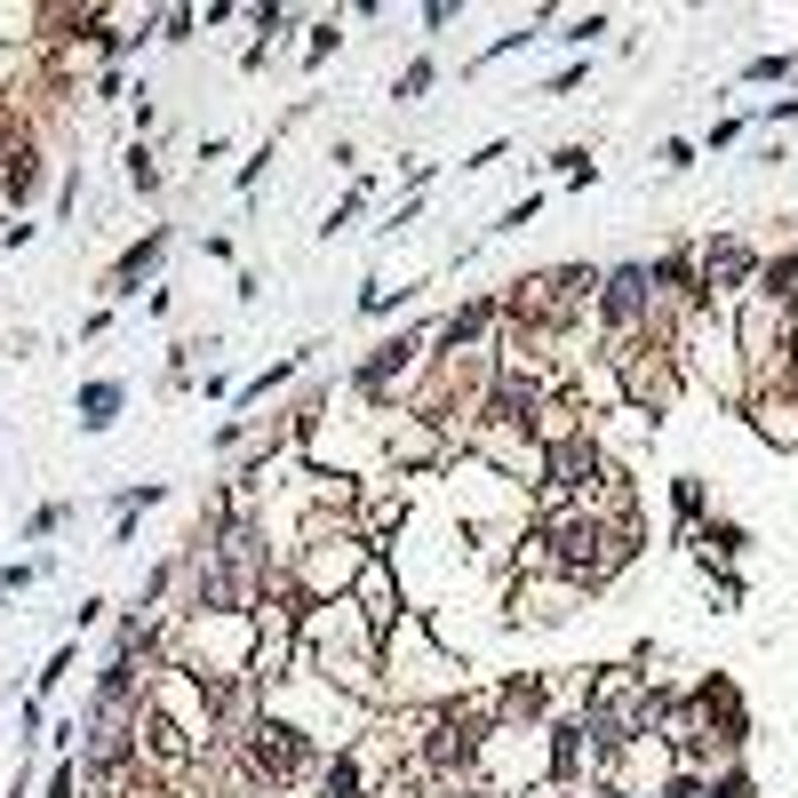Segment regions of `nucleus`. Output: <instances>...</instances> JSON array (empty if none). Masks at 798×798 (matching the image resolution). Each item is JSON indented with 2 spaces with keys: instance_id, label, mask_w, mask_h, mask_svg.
<instances>
[{
  "instance_id": "nucleus-1",
  "label": "nucleus",
  "mask_w": 798,
  "mask_h": 798,
  "mask_svg": "<svg viewBox=\"0 0 798 798\" xmlns=\"http://www.w3.org/2000/svg\"><path fill=\"white\" fill-rule=\"evenodd\" d=\"M758 263H767V256H758L743 231H719V240L694 248V272H703V312H719V304L735 312L743 295L758 288Z\"/></svg>"
},
{
  "instance_id": "nucleus-2",
  "label": "nucleus",
  "mask_w": 798,
  "mask_h": 798,
  "mask_svg": "<svg viewBox=\"0 0 798 798\" xmlns=\"http://www.w3.org/2000/svg\"><path fill=\"white\" fill-rule=\"evenodd\" d=\"M583 598H591V591H575L568 575H551V568H519V583H511V623L551 630V623H568Z\"/></svg>"
},
{
  "instance_id": "nucleus-3",
  "label": "nucleus",
  "mask_w": 798,
  "mask_h": 798,
  "mask_svg": "<svg viewBox=\"0 0 798 798\" xmlns=\"http://www.w3.org/2000/svg\"><path fill=\"white\" fill-rule=\"evenodd\" d=\"M352 607L368 615V630H376V639H384V630H391L399 615H408V607H399V568H391L384 551H368V568H359V583H352Z\"/></svg>"
},
{
  "instance_id": "nucleus-4",
  "label": "nucleus",
  "mask_w": 798,
  "mask_h": 798,
  "mask_svg": "<svg viewBox=\"0 0 798 798\" xmlns=\"http://www.w3.org/2000/svg\"><path fill=\"white\" fill-rule=\"evenodd\" d=\"M743 416H751V431H758L767 447H798V391H790V384L751 391V399H743Z\"/></svg>"
},
{
  "instance_id": "nucleus-5",
  "label": "nucleus",
  "mask_w": 798,
  "mask_h": 798,
  "mask_svg": "<svg viewBox=\"0 0 798 798\" xmlns=\"http://www.w3.org/2000/svg\"><path fill=\"white\" fill-rule=\"evenodd\" d=\"M169 248H176V231H169V224H152L144 240H137V248H128V256L112 263V288H105V295H137V288L160 272V256H169Z\"/></svg>"
},
{
  "instance_id": "nucleus-6",
  "label": "nucleus",
  "mask_w": 798,
  "mask_h": 798,
  "mask_svg": "<svg viewBox=\"0 0 798 798\" xmlns=\"http://www.w3.org/2000/svg\"><path fill=\"white\" fill-rule=\"evenodd\" d=\"M687 551L703 559V568H735V559L751 551V527H743V519H703V527L687 536Z\"/></svg>"
},
{
  "instance_id": "nucleus-7",
  "label": "nucleus",
  "mask_w": 798,
  "mask_h": 798,
  "mask_svg": "<svg viewBox=\"0 0 798 798\" xmlns=\"http://www.w3.org/2000/svg\"><path fill=\"white\" fill-rule=\"evenodd\" d=\"M120 408H128V384H112V376H96V384H80V399H73V416H80V431H112V423H120Z\"/></svg>"
},
{
  "instance_id": "nucleus-8",
  "label": "nucleus",
  "mask_w": 798,
  "mask_h": 798,
  "mask_svg": "<svg viewBox=\"0 0 798 798\" xmlns=\"http://www.w3.org/2000/svg\"><path fill=\"white\" fill-rule=\"evenodd\" d=\"M304 368H312V344H304V352H288V359H272V368H263V376H248L240 391H231V408H263V399H272L280 384H295Z\"/></svg>"
},
{
  "instance_id": "nucleus-9",
  "label": "nucleus",
  "mask_w": 798,
  "mask_h": 798,
  "mask_svg": "<svg viewBox=\"0 0 798 798\" xmlns=\"http://www.w3.org/2000/svg\"><path fill=\"white\" fill-rule=\"evenodd\" d=\"M152 504H169V487H160V479L120 487V495H112V543H137V511H152Z\"/></svg>"
},
{
  "instance_id": "nucleus-10",
  "label": "nucleus",
  "mask_w": 798,
  "mask_h": 798,
  "mask_svg": "<svg viewBox=\"0 0 798 798\" xmlns=\"http://www.w3.org/2000/svg\"><path fill=\"white\" fill-rule=\"evenodd\" d=\"M431 88H440V64H431V56H416V64H408V73H399V80H391V96H399V105H423V96H431Z\"/></svg>"
},
{
  "instance_id": "nucleus-11",
  "label": "nucleus",
  "mask_w": 798,
  "mask_h": 798,
  "mask_svg": "<svg viewBox=\"0 0 798 798\" xmlns=\"http://www.w3.org/2000/svg\"><path fill=\"white\" fill-rule=\"evenodd\" d=\"M368 192H376V184H368V176H359V184H352V192L336 199V208H327V224H320V240H336V231H352V224H359V208H368Z\"/></svg>"
},
{
  "instance_id": "nucleus-12",
  "label": "nucleus",
  "mask_w": 798,
  "mask_h": 798,
  "mask_svg": "<svg viewBox=\"0 0 798 798\" xmlns=\"http://www.w3.org/2000/svg\"><path fill=\"white\" fill-rule=\"evenodd\" d=\"M743 80H751V88H775V80H798V48H783V56H751V64H743Z\"/></svg>"
},
{
  "instance_id": "nucleus-13",
  "label": "nucleus",
  "mask_w": 798,
  "mask_h": 798,
  "mask_svg": "<svg viewBox=\"0 0 798 798\" xmlns=\"http://www.w3.org/2000/svg\"><path fill=\"white\" fill-rule=\"evenodd\" d=\"M128 184H137V192H144V199H152V192H160V152H152V144H144V137H137V144H128Z\"/></svg>"
},
{
  "instance_id": "nucleus-14",
  "label": "nucleus",
  "mask_w": 798,
  "mask_h": 798,
  "mask_svg": "<svg viewBox=\"0 0 798 798\" xmlns=\"http://www.w3.org/2000/svg\"><path fill=\"white\" fill-rule=\"evenodd\" d=\"M64 527H73V504H41L24 519V543H48V536H64Z\"/></svg>"
},
{
  "instance_id": "nucleus-15",
  "label": "nucleus",
  "mask_w": 798,
  "mask_h": 798,
  "mask_svg": "<svg viewBox=\"0 0 798 798\" xmlns=\"http://www.w3.org/2000/svg\"><path fill=\"white\" fill-rule=\"evenodd\" d=\"M73 655H80V647H73V639H64V647H56V655L41 662V679H32V694H41V703H48V694H56L64 679H73Z\"/></svg>"
},
{
  "instance_id": "nucleus-16",
  "label": "nucleus",
  "mask_w": 798,
  "mask_h": 798,
  "mask_svg": "<svg viewBox=\"0 0 798 798\" xmlns=\"http://www.w3.org/2000/svg\"><path fill=\"white\" fill-rule=\"evenodd\" d=\"M256 17V41L263 48H280V32H295V9H280V0H263V9H248Z\"/></svg>"
},
{
  "instance_id": "nucleus-17",
  "label": "nucleus",
  "mask_w": 798,
  "mask_h": 798,
  "mask_svg": "<svg viewBox=\"0 0 798 798\" xmlns=\"http://www.w3.org/2000/svg\"><path fill=\"white\" fill-rule=\"evenodd\" d=\"M607 24H615L607 9H583V17H568V32H559V41H568V48H591V41H598Z\"/></svg>"
},
{
  "instance_id": "nucleus-18",
  "label": "nucleus",
  "mask_w": 798,
  "mask_h": 798,
  "mask_svg": "<svg viewBox=\"0 0 798 798\" xmlns=\"http://www.w3.org/2000/svg\"><path fill=\"white\" fill-rule=\"evenodd\" d=\"M551 169L568 176V184H598V160L583 152V144H568V152H551Z\"/></svg>"
},
{
  "instance_id": "nucleus-19",
  "label": "nucleus",
  "mask_w": 798,
  "mask_h": 798,
  "mask_svg": "<svg viewBox=\"0 0 798 798\" xmlns=\"http://www.w3.org/2000/svg\"><path fill=\"white\" fill-rule=\"evenodd\" d=\"M336 41H344V24H336V17H320V24H312V48H304V64H312V73H320L327 56H336Z\"/></svg>"
},
{
  "instance_id": "nucleus-20",
  "label": "nucleus",
  "mask_w": 798,
  "mask_h": 798,
  "mask_svg": "<svg viewBox=\"0 0 798 798\" xmlns=\"http://www.w3.org/2000/svg\"><path fill=\"white\" fill-rule=\"evenodd\" d=\"M711 607H743V575L735 568H726V575L711 568Z\"/></svg>"
},
{
  "instance_id": "nucleus-21",
  "label": "nucleus",
  "mask_w": 798,
  "mask_h": 798,
  "mask_svg": "<svg viewBox=\"0 0 798 798\" xmlns=\"http://www.w3.org/2000/svg\"><path fill=\"white\" fill-rule=\"evenodd\" d=\"M583 80H591V64L575 56V64H559V73L543 80V96H568V88H583Z\"/></svg>"
},
{
  "instance_id": "nucleus-22",
  "label": "nucleus",
  "mask_w": 798,
  "mask_h": 798,
  "mask_svg": "<svg viewBox=\"0 0 798 798\" xmlns=\"http://www.w3.org/2000/svg\"><path fill=\"white\" fill-rule=\"evenodd\" d=\"M655 160H662L671 176H687V169H694V144H687V137H662V152H655Z\"/></svg>"
},
{
  "instance_id": "nucleus-23",
  "label": "nucleus",
  "mask_w": 798,
  "mask_h": 798,
  "mask_svg": "<svg viewBox=\"0 0 798 798\" xmlns=\"http://www.w3.org/2000/svg\"><path fill=\"white\" fill-rule=\"evenodd\" d=\"M48 798H80V767H73V758H56V767H48Z\"/></svg>"
},
{
  "instance_id": "nucleus-24",
  "label": "nucleus",
  "mask_w": 798,
  "mask_h": 798,
  "mask_svg": "<svg viewBox=\"0 0 798 798\" xmlns=\"http://www.w3.org/2000/svg\"><path fill=\"white\" fill-rule=\"evenodd\" d=\"M536 216H543V199H536V192H527V199H519V208H504V224H495V231H527V224H536Z\"/></svg>"
},
{
  "instance_id": "nucleus-25",
  "label": "nucleus",
  "mask_w": 798,
  "mask_h": 798,
  "mask_svg": "<svg viewBox=\"0 0 798 798\" xmlns=\"http://www.w3.org/2000/svg\"><path fill=\"white\" fill-rule=\"evenodd\" d=\"M783 120H798V96H775L767 105V128H783Z\"/></svg>"
},
{
  "instance_id": "nucleus-26",
  "label": "nucleus",
  "mask_w": 798,
  "mask_h": 798,
  "mask_svg": "<svg viewBox=\"0 0 798 798\" xmlns=\"http://www.w3.org/2000/svg\"><path fill=\"white\" fill-rule=\"evenodd\" d=\"M9 598H17V591H9V575H0V607H9Z\"/></svg>"
}]
</instances>
